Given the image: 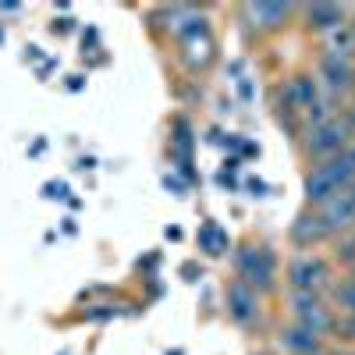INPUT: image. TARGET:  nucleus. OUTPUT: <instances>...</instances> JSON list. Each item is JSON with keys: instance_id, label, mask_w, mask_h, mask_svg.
<instances>
[{"instance_id": "nucleus-17", "label": "nucleus", "mask_w": 355, "mask_h": 355, "mask_svg": "<svg viewBox=\"0 0 355 355\" xmlns=\"http://www.w3.org/2000/svg\"><path fill=\"white\" fill-rule=\"evenodd\" d=\"M334 266H341V270L348 274L352 266H355V231L341 234V239H334V252H331Z\"/></svg>"}, {"instance_id": "nucleus-15", "label": "nucleus", "mask_w": 355, "mask_h": 355, "mask_svg": "<svg viewBox=\"0 0 355 355\" xmlns=\"http://www.w3.org/2000/svg\"><path fill=\"white\" fill-rule=\"evenodd\" d=\"M327 299H331L338 316H355V281L348 274H338V281L327 291Z\"/></svg>"}, {"instance_id": "nucleus-5", "label": "nucleus", "mask_w": 355, "mask_h": 355, "mask_svg": "<svg viewBox=\"0 0 355 355\" xmlns=\"http://www.w3.org/2000/svg\"><path fill=\"white\" fill-rule=\"evenodd\" d=\"M288 323H299V327L320 334V338H331L334 334V306L327 295H309V291H288Z\"/></svg>"}, {"instance_id": "nucleus-26", "label": "nucleus", "mask_w": 355, "mask_h": 355, "mask_svg": "<svg viewBox=\"0 0 355 355\" xmlns=\"http://www.w3.org/2000/svg\"><path fill=\"white\" fill-rule=\"evenodd\" d=\"M352 196H355V185H352Z\"/></svg>"}, {"instance_id": "nucleus-11", "label": "nucleus", "mask_w": 355, "mask_h": 355, "mask_svg": "<svg viewBox=\"0 0 355 355\" xmlns=\"http://www.w3.org/2000/svg\"><path fill=\"white\" fill-rule=\"evenodd\" d=\"M316 214H320L323 227L331 231V239H341V234L355 231V196H352V189H345L323 206H316Z\"/></svg>"}, {"instance_id": "nucleus-20", "label": "nucleus", "mask_w": 355, "mask_h": 355, "mask_svg": "<svg viewBox=\"0 0 355 355\" xmlns=\"http://www.w3.org/2000/svg\"><path fill=\"white\" fill-rule=\"evenodd\" d=\"M21 4H0V15H18Z\"/></svg>"}, {"instance_id": "nucleus-12", "label": "nucleus", "mask_w": 355, "mask_h": 355, "mask_svg": "<svg viewBox=\"0 0 355 355\" xmlns=\"http://www.w3.org/2000/svg\"><path fill=\"white\" fill-rule=\"evenodd\" d=\"M352 11L348 4H299V18L302 25L309 28V33H334V28L348 25L352 21Z\"/></svg>"}, {"instance_id": "nucleus-6", "label": "nucleus", "mask_w": 355, "mask_h": 355, "mask_svg": "<svg viewBox=\"0 0 355 355\" xmlns=\"http://www.w3.org/2000/svg\"><path fill=\"white\" fill-rule=\"evenodd\" d=\"M263 302H266L263 295H256L239 277H231L227 288H224V313H227V320L234 323V327H242V331H256L263 323V313H266Z\"/></svg>"}, {"instance_id": "nucleus-25", "label": "nucleus", "mask_w": 355, "mask_h": 355, "mask_svg": "<svg viewBox=\"0 0 355 355\" xmlns=\"http://www.w3.org/2000/svg\"><path fill=\"white\" fill-rule=\"evenodd\" d=\"M320 355H331V352H320Z\"/></svg>"}, {"instance_id": "nucleus-9", "label": "nucleus", "mask_w": 355, "mask_h": 355, "mask_svg": "<svg viewBox=\"0 0 355 355\" xmlns=\"http://www.w3.org/2000/svg\"><path fill=\"white\" fill-rule=\"evenodd\" d=\"M164 28H167V36H171L174 43H185V40H196V36L210 33V15H206L202 8L178 4V8H167Z\"/></svg>"}, {"instance_id": "nucleus-16", "label": "nucleus", "mask_w": 355, "mask_h": 355, "mask_svg": "<svg viewBox=\"0 0 355 355\" xmlns=\"http://www.w3.org/2000/svg\"><path fill=\"white\" fill-rule=\"evenodd\" d=\"M327 53L331 57H345V61H355V33H352V21L327 33Z\"/></svg>"}, {"instance_id": "nucleus-3", "label": "nucleus", "mask_w": 355, "mask_h": 355, "mask_svg": "<svg viewBox=\"0 0 355 355\" xmlns=\"http://www.w3.org/2000/svg\"><path fill=\"white\" fill-rule=\"evenodd\" d=\"M352 185H355V160L348 153H341L334 160H323V164H309L306 182H302L306 206L316 210V206H323L327 199H334L338 192H345Z\"/></svg>"}, {"instance_id": "nucleus-23", "label": "nucleus", "mask_w": 355, "mask_h": 355, "mask_svg": "<svg viewBox=\"0 0 355 355\" xmlns=\"http://www.w3.org/2000/svg\"><path fill=\"white\" fill-rule=\"evenodd\" d=\"M348 277H352V281H355V266H352V270H348Z\"/></svg>"}, {"instance_id": "nucleus-10", "label": "nucleus", "mask_w": 355, "mask_h": 355, "mask_svg": "<svg viewBox=\"0 0 355 355\" xmlns=\"http://www.w3.org/2000/svg\"><path fill=\"white\" fill-rule=\"evenodd\" d=\"M288 242H291L295 252H313V249L327 245V242H334V239H331V231L323 227L320 214L306 206V210L291 220V227H288Z\"/></svg>"}, {"instance_id": "nucleus-22", "label": "nucleus", "mask_w": 355, "mask_h": 355, "mask_svg": "<svg viewBox=\"0 0 355 355\" xmlns=\"http://www.w3.org/2000/svg\"><path fill=\"white\" fill-rule=\"evenodd\" d=\"M0 43H4V25H0Z\"/></svg>"}, {"instance_id": "nucleus-18", "label": "nucleus", "mask_w": 355, "mask_h": 355, "mask_svg": "<svg viewBox=\"0 0 355 355\" xmlns=\"http://www.w3.org/2000/svg\"><path fill=\"white\" fill-rule=\"evenodd\" d=\"M334 338L338 341H355V316H338L334 320Z\"/></svg>"}, {"instance_id": "nucleus-21", "label": "nucleus", "mask_w": 355, "mask_h": 355, "mask_svg": "<svg viewBox=\"0 0 355 355\" xmlns=\"http://www.w3.org/2000/svg\"><path fill=\"white\" fill-rule=\"evenodd\" d=\"M348 157H352V160H355V142H352V146H348Z\"/></svg>"}, {"instance_id": "nucleus-7", "label": "nucleus", "mask_w": 355, "mask_h": 355, "mask_svg": "<svg viewBox=\"0 0 355 355\" xmlns=\"http://www.w3.org/2000/svg\"><path fill=\"white\" fill-rule=\"evenodd\" d=\"M316 78H320V85H323V93H327L334 103L355 100V61L323 53V57H320V68H316Z\"/></svg>"}, {"instance_id": "nucleus-4", "label": "nucleus", "mask_w": 355, "mask_h": 355, "mask_svg": "<svg viewBox=\"0 0 355 355\" xmlns=\"http://www.w3.org/2000/svg\"><path fill=\"white\" fill-rule=\"evenodd\" d=\"M299 142H302V153H306L309 164H323V160H334V157L348 153V146L355 142V135L345 125V117L334 114L331 121H323L316 128H306Z\"/></svg>"}, {"instance_id": "nucleus-2", "label": "nucleus", "mask_w": 355, "mask_h": 355, "mask_svg": "<svg viewBox=\"0 0 355 355\" xmlns=\"http://www.w3.org/2000/svg\"><path fill=\"white\" fill-rule=\"evenodd\" d=\"M281 281L288 284V291H309V295H327L331 284L338 281V266L327 252H291L284 263Z\"/></svg>"}, {"instance_id": "nucleus-8", "label": "nucleus", "mask_w": 355, "mask_h": 355, "mask_svg": "<svg viewBox=\"0 0 355 355\" xmlns=\"http://www.w3.org/2000/svg\"><path fill=\"white\" fill-rule=\"evenodd\" d=\"M242 15L259 36H277L299 18V4H266V0H259V4H245Z\"/></svg>"}, {"instance_id": "nucleus-1", "label": "nucleus", "mask_w": 355, "mask_h": 355, "mask_svg": "<svg viewBox=\"0 0 355 355\" xmlns=\"http://www.w3.org/2000/svg\"><path fill=\"white\" fill-rule=\"evenodd\" d=\"M281 256L263 245V242H245L239 252H234V277H239L242 284H249L256 295H263V299H270V295L281 291Z\"/></svg>"}, {"instance_id": "nucleus-14", "label": "nucleus", "mask_w": 355, "mask_h": 355, "mask_svg": "<svg viewBox=\"0 0 355 355\" xmlns=\"http://www.w3.org/2000/svg\"><path fill=\"white\" fill-rule=\"evenodd\" d=\"M277 345H281L284 355H320V352H327V338L299 327V323H284L281 334H277Z\"/></svg>"}, {"instance_id": "nucleus-24", "label": "nucleus", "mask_w": 355, "mask_h": 355, "mask_svg": "<svg viewBox=\"0 0 355 355\" xmlns=\"http://www.w3.org/2000/svg\"><path fill=\"white\" fill-rule=\"evenodd\" d=\"M352 33H355V18H352Z\"/></svg>"}, {"instance_id": "nucleus-19", "label": "nucleus", "mask_w": 355, "mask_h": 355, "mask_svg": "<svg viewBox=\"0 0 355 355\" xmlns=\"http://www.w3.org/2000/svg\"><path fill=\"white\" fill-rule=\"evenodd\" d=\"M71 28H75V18H57V21L50 25V33H61V36H68Z\"/></svg>"}, {"instance_id": "nucleus-13", "label": "nucleus", "mask_w": 355, "mask_h": 355, "mask_svg": "<svg viewBox=\"0 0 355 355\" xmlns=\"http://www.w3.org/2000/svg\"><path fill=\"white\" fill-rule=\"evenodd\" d=\"M178 61H182V68H185L189 75L210 71V64L217 61V40H214V33L178 43Z\"/></svg>"}]
</instances>
